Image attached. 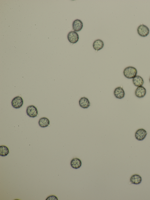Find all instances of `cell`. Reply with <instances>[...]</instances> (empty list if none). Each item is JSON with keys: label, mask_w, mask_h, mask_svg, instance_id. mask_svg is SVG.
I'll use <instances>...</instances> for the list:
<instances>
[{"label": "cell", "mask_w": 150, "mask_h": 200, "mask_svg": "<svg viewBox=\"0 0 150 200\" xmlns=\"http://www.w3.org/2000/svg\"><path fill=\"white\" fill-rule=\"evenodd\" d=\"M50 123L49 120L46 117H43L41 118L38 121L39 126L42 128H45L48 126Z\"/></svg>", "instance_id": "cell-15"}, {"label": "cell", "mask_w": 150, "mask_h": 200, "mask_svg": "<svg viewBox=\"0 0 150 200\" xmlns=\"http://www.w3.org/2000/svg\"><path fill=\"white\" fill-rule=\"evenodd\" d=\"M9 153V150L7 147L5 145L0 146V155L4 157L7 155Z\"/></svg>", "instance_id": "cell-16"}, {"label": "cell", "mask_w": 150, "mask_h": 200, "mask_svg": "<svg viewBox=\"0 0 150 200\" xmlns=\"http://www.w3.org/2000/svg\"><path fill=\"white\" fill-rule=\"evenodd\" d=\"M104 45V44L103 41L100 39H98L95 40L93 44V48L97 51L103 48Z\"/></svg>", "instance_id": "cell-12"}, {"label": "cell", "mask_w": 150, "mask_h": 200, "mask_svg": "<svg viewBox=\"0 0 150 200\" xmlns=\"http://www.w3.org/2000/svg\"><path fill=\"white\" fill-rule=\"evenodd\" d=\"M114 94L116 98L121 99L124 97L125 93L123 88L120 87H119L115 89Z\"/></svg>", "instance_id": "cell-7"}, {"label": "cell", "mask_w": 150, "mask_h": 200, "mask_svg": "<svg viewBox=\"0 0 150 200\" xmlns=\"http://www.w3.org/2000/svg\"><path fill=\"white\" fill-rule=\"evenodd\" d=\"M67 37L69 41L72 44L76 43L79 39L78 34L74 31L69 32L68 34Z\"/></svg>", "instance_id": "cell-4"}, {"label": "cell", "mask_w": 150, "mask_h": 200, "mask_svg": "<svg viewBox=\"0 0 150 200\" xmlns=\"http://www.w3.org/2000/svg\"><path fill=\"white\" fill-rule=\"evenodd\" d=\"M26 113L30 117L34 118L38 115V111L36 107L34 105H31L27 107Z\"/></svg>", "instance_id": "cell-6"}, {"label": "cell", "mask_w": 150, "mask_h": 200, "mask_svg": "<svg viewBox=\"0 0 150 200\" xmlns=\"http://www.w3.org/2000/svg\"><path fill=\"white\" fill-rule=\"evenodd\" d=\"M142 180V177L140 175L137 174H134L131 177L130 181L132 184H139L141 183Z\"/></svg>", "instance_id": "cell-11"}, {"label": "cell", "mask_w": 150, "mask_h": 200, "mask_svg": "<svg viewBox=\"0 0 150 200\" xmlns=\"http://www.w3.org/2000/svg\"><path fill=\"white\" fill-rule=\"evenodd\" d=\"M80 106L83 109H87L90 105V103L88 99L86 97H83L81 98L79 101Z\"/></svg>", "instance_id": "cell-10"}, {"label": "cell", "mask_w": 150, "mask_h": 200, "mask_svg": "<svg viewBox=\"0 0 150 200\" xmlns=\"http://www.w3.org/2000/svg\"><path fill=\"white\" fill-rule=\"evenodd\" d=\"M146 89L142 86L137 87L135 91V94L137 97L141 98L144 97L146 95Z\"/></svg>", "instance_id": "cell-8"}, {"label": "cell", "mask_w": 150, "mask_h": 200, "mask_svg": "<svg viewBox=\"0 0 150 200\" xmlns=\"http://www.w3.org/2000/svg\"><path fill=\"white\" fill-rule=\"evenodd\" d=\"M132 82L134 86L139 87L143 85L144 81L141 77L139 75H136L132 79Z\"/></svg>", "instance_id": "cell-14"}, {"label": "cell", "mask_w": 150, "mask_h": 200, "mask_svg": "<svg viewBox=\"0 0 150 200\" xmlns=\"http://www.w3.org/2000/svg\"><path fill=\"white\" fill-rule=\"evenodd\" d=\"M149 82H150V78H149Z\"/></svg>", "instance_id": "cell-18"}, {"label": "cell", "mask_w": 150, "mask_h": 200, "mask_svg": "<svg viewBox=\"0 0 150 200\" xmlns=\"http://www.w3.org/2000/svg\"><path fill=\"white\" fill-rule=\"evenodd\" d=\"M70 165L73 168L77 169L81 166L82 162L81 160L79 158H74L71 160Z\"/></svg>", "instance_id": "cell-13"}, {"label": "cell", "mask_w": 150, "mask_h": 200, "mask_svg": "<svg viewBox=\"0 0 150 200\" xmlns=\"http://www.w3.org/2000/svg\"><path fill=\"white\" fill-rule=\"evenodd\" d=\"M123 74L125 77L128 79H133L136 76L137 73V69L132 66H128L124 70Z\"/></svg>", "instance_id": "cell-1"}, {"label": "cell", "mask_w": 150, "mask_h": 200, "mask_svg": "<svg viewBox=\"0 0 150 200\" xmlns=\"http://www.w3.org/2000/svg\"><path fill=\"white\" fill-rule=\"evenodd\" d=\"M46 200H58V199L56 196L52 195L49 196L46 199Z\"/></svg>", "instance_id": "cell-17"}, {"label": "cell", "mask_w": 150, "mask_h": 200, "mask_svg": "<svg viewBox=\"0 0 150 200\" xmlns=\"http://www.w3.org/2000/svg\"><path fill=\"white\" fill-rule=\"evenodd\" d=\"M147 133L144 129L141 128L137 130L135 133L136 139L139 141H142L146 138Z\"/></svg>", "instance_id": "cell-3"}, {"label": "cell", "mask_w": 150, "mask_h": 200, "mask_svg": "<svg viewBox=\"0 0 150 200\" xmlns=\"http://www.w3.org/2000/svg\"><path fill=\"white\" fill-rule=\"evenodd\" d=\"M23 103V99L19 96H16L13 98L11 102L12 106L15 109H18L21 107Z\"/></svg>", "instance_id": "cell-5"}, {"label": "cell", "mask_w": 150, "mask_h": 200, "mask_svg": "<svg viewBox=\"0 0 150 200\" xmlns=\"http://www.w3.org/2000/svg\"><path fill=\"white\" fill-rule=\"evenodd\" d=\"M83 26L82 21L79 19H77L74 20L72 23L73 29L76 32H79L81 30Z\"/></svg>", "instance_id": "cell-9"}, {"label": "cell", "mask_w": 150, "mask_h": 200, "mask_svg": "<svg viewBox=\"0 0 150 200\" xmlns=\"http://www.w3.org/2000/svg\"><path fill=\"white\" fill-rule=\"evenodd\" d=\"M137 32L140 36L145 37L147 36L149 34V30L148 27L146 26L143 24H142L138 27Z\"/></svg>", "instance_id": "cell-2"}]
</instances>
